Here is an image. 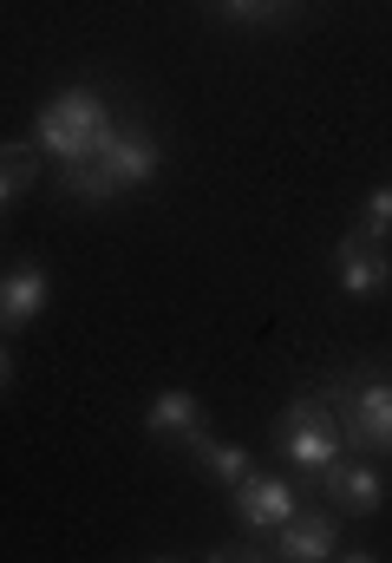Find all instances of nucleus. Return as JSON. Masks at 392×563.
Returning <instances> with one entry per match:
<instances>
[{"instance_id": "obj_1", "label": "nucleus", "mask_w": 392, "mask_h": 563, "mask_svg": "<svg viewBox=\"0 0 392 563\" xmlns=\"http://www.w3.org/2000/svg\"><path fill=\"white\" fill-rule=\"evenodd\" d=\"M112 132H119V119H112L105 92H99V86H66V92H53V99L40 106V119H33V151H40L53 170H66V164L99 157V151L112 144Z\"/></svg>"}, {"instance_id": "obj_14", "label": "nucleus", "mask_w": 392, "mask_h": 563, "mask_svg": "<svg viewBox=\"0 0 392 563\" xmlns=\"http://www.w3.org/2000/svg\"><path fill=\"white\" fill-rule=\"evenodd\" d=\"M360 236H373V243H387L392 236V184H373L367 190V203H360V223H354Z\"/></svg>"}, {"instance_id": "obj_15", "label": "nucleus", "mask_w": 392, "mask_h": 563, "mask_svg": "<svg viewBox=\"0 0 392 563\" xmlns=\"http://www.w3.org/2000/svg\"><path fill=\"white\" fill-rule=\"evenodd\" d=\"M13 380V354H7V341H0V387Z\"/></svg>"}, {"instance_id": "obj_9", "label": "nucleus", "mask_w": 392, "mask_h": 563, "mask_svg": "<svg viewBox=\"0 0 392 563\" xmlns=\"http://www.w3.org/2000/svg\"><path fill=\"white\" fill-rule=\"evenodd\" d=\"M46 301H53V276H46V263H13V269L0 276V328H7V334L33 328V321L46 314Z\"/></svg>"}, {"instance_id": "obj_10", "label": "nucleus", "mask_w": 392, "mask_h": 563, "mask_svg": "<svg viewBox=\"0 0 392 563\" xmlns=\"http://www.w3.org/2000/svg\"><path fill=\"white\" fill-rule=\"evenodd\" d=\"M183 459H190V465H197L210 485H223V492H229V485H243V478L256 472L249 445H236V439H216L210 426H197V432L183 439Z\"/></svg>"}, {"instance_id": "obj_12", "label": "nucleus", "mask_w": 392, "mask_h": 563, "mask_svg": "<svg viewBox=\"0 0 392 563\" xmlns=\"http://www.w3.org/2000/svg\"><path fill=\"white\" fill-rule=\"evenodd\" d=\"M33 177H40V151H26V144H0V210L20 203Z\"/></svg>"}, {"instance_id": "obj_3", "label": "nucleus", "mask_w": 392, "mask_h": 563, "mask_svg": "<svg viewBox=\"0 0 392 563\" xmlns=\"http://www.w3.org/2000/svg\"><path fill=\"white\" fill-rule=\"evenodd\" d=\"M340 432H347V452H367V459H392V374H360L347 387H327Z\"/></svg>"}, {"instance_id": "obj_4", "label": "nucleus", "mask_w": 392, "mask_h": 563, "mask_svg": "<svg viewBox=\"0 0 392 563\" xmlns=\"http://www.w3.org/2000/svg\"><path fill=\"white\" fill-rule=\"evenodd\" d=\"M229 511H236V531H243V538L268 544V538L301 511V492H294L288 472H249L243 485H229Z\"/></svg>"}, {"instance_id": "obj_7", "label": "nucleus", "mask_w": 392, "mask_h": 563, "mask_svg": "<svg viewBox=\"0 0 392 563\" xmlns=\"http://www.w3.org/2000/svg\"><path fill=\"white\" fill-rule=\"evenodd\" d=\"M86 164H99V170L119 184V197H125V190H144V184L164 170V144L150 139V132H137V125H119L112 144H105L99 157H86Z\"/></svg>"}, {"instance_id": "obj_8", "label": "nucleus", "mask_w": 392, "mask_h": 563, "mask_svg": "<svg viewBox=\"0 0 392 563\" xmlns=\"http://www.w3.org/2000/svg\"><path fill=\"white\" fill-rule=\"evenodd\" d=\"M268 551L281 563H327L340 558V511H294L275 538H268Z\"/></svg>"}, {"instance_id": "obj_2", "label": "nucleus", "mask_w": 392, "mask_h": 563, "mask_svg": "<svg viewBox=\"0 0 392 563\" xmlns=\"http://www.w3.org/2000/svg\"><path fill=\"white\" fill-rule=\"evenodd\" d=\"M275 459L288 472H301L307 485H321V472L334 459H347V432H340V413H334L327 394H307L275 420Z\"/></svg>"}, {"instance_id": "obj_5", "label": "nucleus", "mask_w": 392, "mask_h": 563, "mask_svg": "<svg viewBox=\"0 0 392 563\" xmlns=\"http://www.w3.org/2000/svg\"><path fill=\"white\" fill-rule=\"evenodd\" d=\"M321 492L334 498L340 518H373V511L387 505V472H380V459L347 452V459H334V465L321 472Z\"/></svg>"}, {"instance_id": "obj_6", "label": "nucleus", "mask_w": 392, "mask_h": 563, "mask_svg": "<svg viewBox=\"0 0 392 563\" xmlns=\"http://www.w3.org/2000/svg\"><path fill=\"white\" fill-rule=\"evenodd\" d=\"M334 282H340V295H354V301L387 295L392 288V250L373 243V236H360V230H347V236L334 243Z\"/></svg>"}, {"instance_id": "obj_13", "label": "nucleus", "mask_w": 392, "mask_h": 563, "mask_svg": "<svg viewBox=\"0 0 392 563\" xmlns=\"http://www.w3.org/2000/svg\"><path fill=\"white\" fill-rule=\"evenodd\" d=\"M301 0H210V13L216 20H229V26H275V20H288Z\"/></svg>"}, {"instance_id": "obj_11", "label": "nucleus", "mask_w": 392, "mask_h": 563, "mask_svg": "<svg viewBox=\"0 0 392 563\" xmlns=\"http://www.w3.org/2000/svg\"><path fill=\"white\" fill-rule=\"evenodd\" d=\"M197 426H210V420H203V400H197L190 387H164V394L144 407V432L164 439V445H183Z\"/></svg>"}]
</instances>
